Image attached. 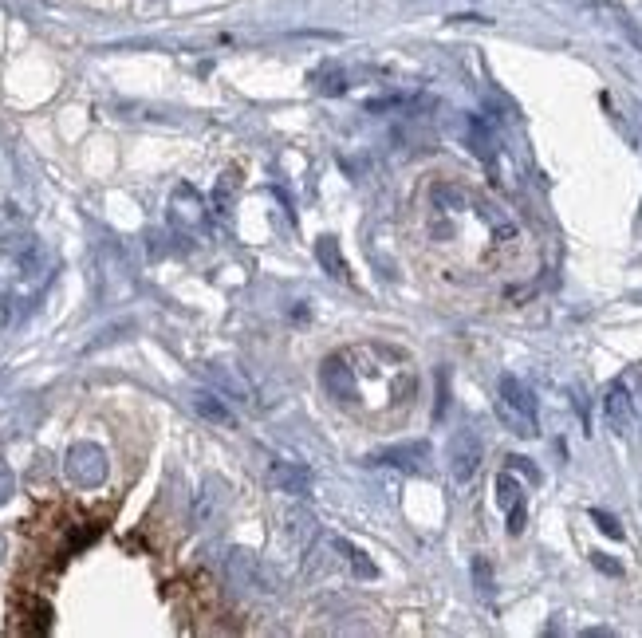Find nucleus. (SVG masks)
Listing matches in <instances>:
<instances>
[{
	"label": "nucleus",
	"mask_w": 642,
	"mask_h": 638,
	"mask_svg": "<svg viewBox=\"0 0 642 638\" xmlns=\"http://www.w3.org/2000/svg\"><path fill=\"white\" fill-rule=\"evenodd\" d=\"M371 465H386L398 473H422L430 465V442H398V446H383L367 457Z\"/></svg>",
	"instance_id": "5"
},
{
	"label": "nucleus",
	"mask_w": 642,
	"mask_h": 638,
	"mask_svg": "<svg viewBox=\"0 0 642 638\" xmlns=\"http://www.w3.org/2000/svg\"><path fill=\"white\" fill-rule=\"evenodd\" d=\"M450 477L457 485H469L473 477H477V469H481V461H485V446H481V438L473 434V430H461V434H453L450 438Z\"/></svg>",
	"instance_id": "4"
},
{
	"label": "nucleus",
	"mask_w": 642,
	"mask_h": 638,
	"mask_svg": "<svg viewBox=\"0 0 642 638\" xmlns=\"http://www.w3.org/2000/svg\"><path fill=\"white\" fill-rule=\"evenodd\" d=\"M320 383H323V390H327L331 398H339L343 406L359 402V383H355V371L347 367V359H343V355H327V359H323Z\"/></svg>",
	"instance_id": "7"
},
{
	"label": "nucleus",
	"mask_w": 642,
	"mask_h": 638,
	"mask_svg": "<svg viewBox=\"0 0 642 638\" xmlns=\"http://www.w3.org/2000/svg\"><path fill=\"white\" fill-rule=\"evenodd\" d=\"M316 260L323 264V272L327 276H335V280H351V268H347V260H343V253H339V245H335V237H320L316 241Z\"/></svg>",
	"instance_id": "14"
},
{
	"label": "nucleus",
	"mask_w": 642,
	"mask_h": 638,
	"mask_svg": "<svg viewBox=\"0 0 642 638\" xmlns=\"http://www.w3.org/2000/svg\"><path fill=\"white\" fill-rule=\"evenodd\" d=\"M434 201H438V205H446V209H461V205H465V193L457 190V186H438V190H434Z\"/></svg>",
	"instance_id": "19"
},
{
	"label": "nucleus",
	"mask_w": 642,
	"mask_h": 638,
	"mask_svg": "<svg viewBox=\"0 0 642 638\" xmlns=\"http://www.w3.org/2000/svg\"><path fill=\"white\" fill-rule=\"evenodd\" d=\"M12 493H16V477H12V469L0 461V505H8Z\"/></svg>",
	"instance_id": "22"
},
{
	"label": "nucleus",
	"mask_w": 642,
	"mask_h": 638,
	"mask_svg": "<svg viewBox=\"0 0 642 638\" xmlns=\"http://www.w3.org/2000/svg\"><path fill=\"white\" fill-rule=\"evenodd\" d=\"M4 548H8V544H4V536H0V560H4Z\"/></svg>",
	"instance_id": "24"
},
{
	"label": "nucleus",
	"mask_w": 642,
	"mask_h": 638,
	"mask_svg": "<svg viewBox=\"0 0 642 638\" xmlns=\"http://www.w3.org/2000/svg\"><path fill=\"white\" fill-rule=\"evenodd\" d=\"M205 375H209V383L217 386L221 394H229V398H237V402L253 406V386L241 379V371H237V367H225V363H205Z\"/></svg>",
	"instance_id": "11"
},
{
	"label": "nucleus",
	"mask_w": 642,
	"mask_h": 638,
	"mask_svg": "<svg viewBox=\"0 0 642 638\" xmlns=\"http://www.w3.org/2000/svg\"><path fill=\"white\" fill-rule=\"evenodd\" d=\"M469 142H473V150H477L485 162H493V154H497V150H493V134L485 130L481 119H473V123H469Z\"/></svg>",
	"instance_id": "17"
},
{
	"label": "nucleus",
	"mask_w": 642,
	"mask_h": 638,
	"mask_svg": "<svg viewBox=\"0 0 642 638\" xmlns=\"http://www.w3.org/2000/svg\"><path fill=\"white\" fill-rule=\"evenodd\" d=\"M473 587H477V595L481 599H493V564L485 560V556H473Z\"/></svg>",
	"instance_id": "16"
},
{
	"label": "nucleus",
	"mask_w": 642,
	"mask_h": 638,
	"mask_svg": "<svg viewBox=\"0 0 642 638\" xmlns=\"http://www.w3.org/2000/svg\"><path fill=\"white\" fill-rule=\"evenodd\" d=\"M591 564H595L603 575H611V579H619V575H623V564H619V560H611L607 552H591Z\"/></svg>",
	"instance_id": "21"
},
{
	"label": "nucleus",
	"mask_w": 642,
	"mask_h": 638,
	"mask_svg": "<svg viewBox=\"0 0 642 638\" xmlns=\"http://www.w3.org/2000/svg\"><path fill=\"white\" fill-rule=\"evenodd\" d=\"M107 469H111V461H107V449L103 446H95V442H75V446L67 449L64 473L75 489H99V485L107 481Z\"/></svg>",
	"instance_id": "2"
},
{
	"label": "nucleus",
	"mask_w": 642,
	"mask_h": 638,
	"mask_svg": "<svg viewBox=\"0 0 642 638\" xmlns=\"http://www.w3.org/2000/svg\"><path fill=\"white\" fill-rule=\"evenodd\" d=\"M591 520L599 524V532L603 536H611V540H623V524L611 516V512H603V509H591Z\"/></svg>",
	"instance_id": "18"
},
{
	"label": "nucleus",
	"mask_w": 642,
	"mask_h": 638,
	"mask_svg": "<svg viewBox=\"0 0 642 638\" xmlns=\"http://www.w3.org/2000/svg\"><path fill=\"white\" fill-rule=\"evenodd\" d=\"M193 410H197L205 422H217V426H229V422H233L229 406H225L213 390H197V394H193Z\"/></svg>",
	"instance_id": "15"
},
{
	"label": "nucleus",
	"mask_w": 642,
	"mask_h": 638,
	"mask_svg": "<svg viewBox=\"0 0 642 638\" xmlns=\"http://www.w3.org/2000/svg\"><path fill=\"white\" fill-rule=\"evenodd\" d=\"M237 186V174H225L221 178V186H217V205H221V213H225V205H229V190Z\"/></svg>",
	"instance_id": "23"
},
{
	"label": "nucleus",
	"mask_w": 642,
	"mask_h": 638,
	"mask_svg": "<svg viewBox=\"0 0 642 638\" xmlns=\"http://www.w3.org/2000/svg\"><path fill=\"white\" fill-rule=\"evenodd\" d=\"M268 481H272V489L276 493H288V497H308L312 493V469L308 465H300V461H272V469H268Z\"/></svg>",
	"instance_id": "8"
},
{
	"label": "nucleus",
	"mask_w": 642,
	"mask_h": 638,
	"mask_svg": "<svg viewBox=\"0 0 642 638\" xmlns=\"http://www.w3.org/2000/svg\"><path fill=\"white\" fill-rule=\"evenodd\" d=\"M509 469H513V473H524V477H528L532 485H540V469H536V465H532L528 457H520V453H513V457H509Z\"/></svg>",
	"instance_id": "20"
},
{
	"label": "nucleus",
	"mask_w": 642,
	"mask_h": 638,
	"mask_svg": "<svg viewBox=\"0 0 642 638\" xmlns=\"http://www.w3.org/2000/svg\"><path fill=\"white\" fill-rule=\"evenodd\" d=\"M225 501H229L225 481H221V477H209V481L201 485L197 501H193V524H213V520L221 516V509H225Z\"/></svg>",
	"instance_id": "10"
},
{
	"label": "nucleus",
	"mask_w": 642,
	"mask_h": 638,
	"mask_svg": "<svg viewBox=\"0 0 642 638\" xmlns=\"http://www.w3.org/2000/svg\"><path fill=\"white\" fill-rule=\"evenodd\" d=\"M284 536H288V544L296 548V552H304L312 540H316V532H320V524H316V516L308 509H300V505H292V509L284 512Z\"/></svg>",
	"instance_id": "12"
},
{
	"label": "nucleus",
	"mask_w": 642,
	"mask_h": 638,
	"mask_svg": "<svg viewBox=\"0 0 642 638\" xmlns=\"http://www.w3.org/2000/svg\"><path fill=\"white\" fill-rule=\"evenodd\" d=\"M497 418L509 426L516 438H536V394L520 383L516 375H501V398H497Z\"/></svg>",
	"instance_id": "1"
},
{
	"label": "nucleus",
	"mask_w": 642,
	"mask_h": 638,
	"mask_svg": "<svg viewBox=\"0 0 642 638\" xmlns=\"http://www.w3.org/2000/svg\"><path fill=\"white\" fill-rule=\"evenodd\" d=\"M331 552H339V556H343V564L355 572V579H375V575H379L375 560H371L363 548H355L351 540H343V536H335V540H331Z\"/></svg>",
	"instance_id": "13"
},
{
	"label": "nucleus",
	"mask_w": 642,
	"mask_h": 638,
	"mask_svg": "<svg viewBox=\"0 0 642 638\" xmlns=\"http://www.w3.org/2000/svg\"><path fill=\"white\" fill-rule=\"evenodd\" d=\"M225 575H229V583H233L237 591H245V595H272V591H276L272 568H268L260 556H253L249 548H233V552H229Z\"/></svg>",
	"instance_id": "3"
},
{
	"label": "nucleus",
	"mask_w": 642,
	"mask_h": 638,
	"mask_svg": "<svg viewBox=\"0 0 642 638\" xmlns=\"http://www.w3.org/2000/svg\"><path fill=\"white\" fill-rule=\"evenodd\" d=\"M497 505L509 516V532L520 536L524 524H528V505H524V489H520V481H516L513 473H501V477H497Z\"/></svg>",
	"instance_id": "9"
},
{
	"label": "nucleus",
	"mask_w": 642,
	"mask_h": 638,
	"mask_svg": "<svg viewBox=\"0 0 642 638\" xmlns=\"http://www.w3.org/2000/svg\"><path fill=\"white\" fill-rule=\"evenodd\" d=\"M603 418H607V426L619 438L631 434V426H635V398H631V383L627 379H615L603 390Z\"/></svg>",
	"instance_id": "6"
}]
</instances>
